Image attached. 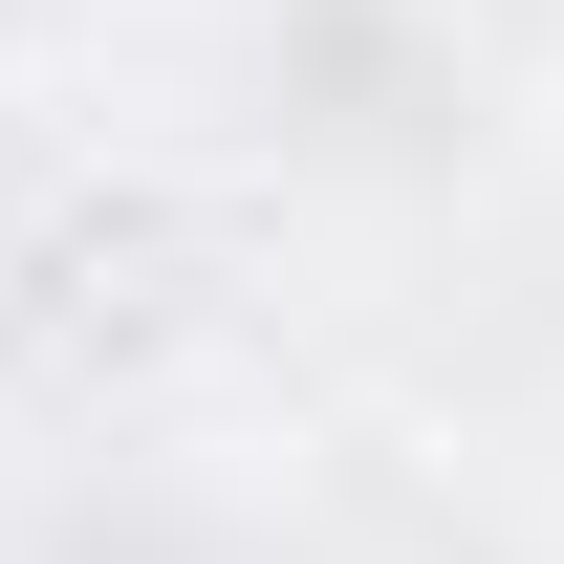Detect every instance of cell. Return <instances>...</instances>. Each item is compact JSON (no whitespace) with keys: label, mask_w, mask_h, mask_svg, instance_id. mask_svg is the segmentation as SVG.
I'll list each match as a JSON object with an SVG mask.
<instances>
[]
</instances>
